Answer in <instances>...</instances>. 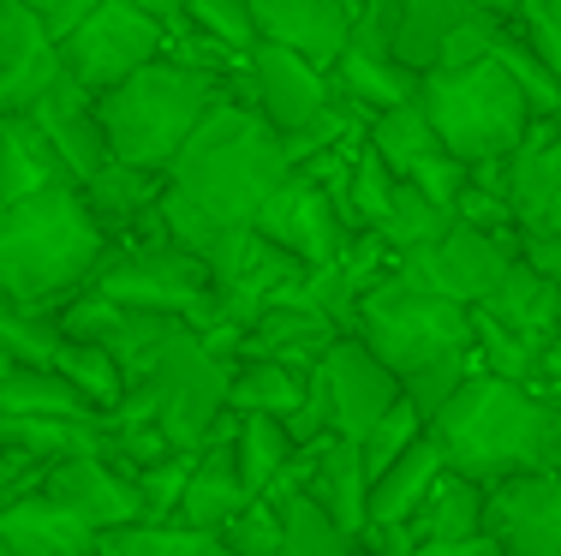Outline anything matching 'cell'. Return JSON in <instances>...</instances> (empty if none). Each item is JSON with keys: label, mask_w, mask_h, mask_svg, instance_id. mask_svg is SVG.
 <instances>
[{"label": "cell", "mask_w": 561, "mask_h": 556, "mask_svg": "<svg viewBox=\"0 0 561 556\" xmlns=\"http://www.w3.org/2000/svg\"><path fill=\"white\" fill-rule=\"evenodd\" d=\"M431 436L443 443L448 473L496 491L502 479H519V473L561 467V401L531 383L472 371L431 413Z\"/></svg>", "instance_id": "6da1fadb"}, {"label": "cell", "mask_w": 561, "mask_h": 556, "mask_svg": "<svg viewBox=\"0 0 561 556\" xmlns=\"http://www.w3.org/2000/svg\"><path fill=\"white\" fill-rule=\"evenodd\" d=\"M370 353L400 377L407 401L424 419L460 389L478 371V348H472V311L454 306L443 294H424L412 287L400 270H389L377 287H365L353 306V329Z\"/></svg>", "instance_id": "7a4b0ae2"}, {"label": "cell", "mask_w": 561, "mask_h": 556, "mask_svg": "<svg viewBox=\"0 0 561 556\" xmlns=\"http://www.w3.org/2000/svg\"><path fill=\"white\" fill-rule=\"evenodd\" d=\"M293 174V156L280 144V132L263 121L251 102L227 97L204 126L192 132L180 156L168 168V192L180 204H192L216 228H251L257 209L270 204V192Z\"/></svg>", "instance_id": "3957f363"}, {"label": "cell", "mask_w": 561, "mask_h": 556, "mask_svg": "<svg viewBox=\"0 0 561 556\" xmlns=\"http://www.w3.org/2000/svg\"><path fill=\"white\" fill-rule=\"evenodd\" d=\"M108 234L84 209L78 185H48L24 204L0 209V294L24 311L60 306L90 287L108 258Z\"/></svg>", "instance_id": "277c9868"}, {"label": "cell", "mask_w": 561, "mask_h": 556, "mask_svg": "<svg viewBox=\"0 0 561 556\" xmlns=\"http://www.w3.org/2000/svg\"><path fill=\"white\" fill-rule=\"evenodd\" d=\"M233 97L227 78L192 72L180 60H150L126 78V84L102 90L96 97V121L102 138H108V156L126 168H144V174H168L173 156L192 144V132Z\"/></svg>", "instance_id": "5b68a950"}, {"label": "cell", "mask_w": 561, "mask_h": 556, "mask_svg": "<svg viewBox=\"0 0 561 556\" xmlns=\"http://www.w3.org/2000/svg\"><path fill=\"white\" fill-rule=\"evenodd\" d=\"M419 109L436 126V138L460 156L466 168H490L526 144V132L538 126L519 97V84L496 66V55H478L466 66H436L419 84Z\"/></svg>", "instance_id": "8992f818"}, {"label": "cell", "mask_w": 561, "mask_h": 556, "mask_svg": "<svg viewBox=\"0 0 561 556\" xmlns=\"http://www.w3.org/2000/svg\"><path fill=\"white\" fill-rule=\"evenodd\" d=\"M84 294H102L114 306H131V311H156V317H180L192 329H216V282H209L204 258L180 251L173 240H162V228L138 246H108L102 270L90 275Z\"/></svg>", "instance_id": "52a82bcc"}, {"label": "cell", "mask_w": 561, "mask_h": 556, "mask_svg": "<svg viewBox=\"0 0 561 556\" xmlns=\"http://www.w3.org/2000/svg\"><path fill=\"white\" fill-rule=\"evenodd\" d=\"M490 24L466 0H365L358 7L353 36L400 60L412 78L436 72V66H466L490 55Z\"/></svg>", "instance_id": "ba28073f"}, {"label": "cell", "mask_w": 561, "mask_h": 556, "mask_svg": "<svg viewBox=\"0 0 561 556\" xmlns=\"http://www.w3.org/2000/svg\"><path fill=\"white\" fill-rule=\"evenodd\" d=\"M162 48H168L162 19H150L138 0H102V7H90L84 19L60 36V66H66V78H78V84L90 90V97H102V90L126 84L138 66L162 60Z\"/></svg>", "instance_id": "9c48e42d"}, {"label": "cell", "mask_w": 561, "mask_h": 556, "mask_svg": "<svg viewBox=\"0 0 561 556\" xmlns=\"http://www.w3.org/2000/svg\"><path fill=\"white\" fill-rule=\"evenodd\" d=\"M251 228H257L275 251H287L293 263H305V270H335L346 258V246L358 240L346 209H341V197L329 192L311 168H293V174L270 192V204L257 209Z\"/></svg>", "instance_id": "30bf717a"}, {"label": "cell", "mask_w": 561, "mask_h": 556, "mask_svg": "<svg viewBox=\"0 0 561 556\" xmlns=\"http://www.w3.org/2000/svg\"><path fill=\"white\" fill-rule=\"evenodd\" d=\"M514 258H519L514 240H496V234L472 228V222H448L443 240L394 258V270L407 275L412 287H424V294H443V299H454V306L472 311V306H484V299L496 294V282L507 275Z\"/></svg>", "instance_id": "8fae6325"}, {"label": "cell", "mask_w": 561, "mask_h": 556, "mask_svg": "<svg viewBox=\"0 0 561 556\" xmlns=\"http://www.w3.org/2000/svg\"><path fill=\"white\" fill-rule=\"evenodd\" d=\"M365 144L389 162L394 180L419 185L424 197H436V204H448V209H454V197L466 192V180H472V168L436 138V126L424 121L419 102H400V109H389V114H370Z\"/></svg>", "instance_id": "7c38bea8"}, {"label": "cell", "mask_w": 561, "mask_h": 556, "mask_svg": "<svg viewBox=\"0 0 561 556\" xmlns=\"http://www.w3.org/2000/svg\"><path fill=\"white\" fill-rule=\"evenodd\" d=\"M472 174L490 180L507 197L519 240H550V234H561V121H538L507 162L472 168Z\"/></svg>", "instance_id": "4fadbf2b"}, {"label": "cell", "mask_w": 561, "mask_h": 556, "mask_svg": "<svg viewBox=\"0 0 561 556\" xmlns=\"http://www.w3.org/2000/svg\"><path fill=\"white\" fill-rule=\"evenodd\" d=\"M36 491H48L60 509H72L78 521L96 526V533H119V526H138L144 521V502H138L131 473L114 467L96 443H84V449H72V455L48 461V473L36 479Z\"/></svg>", "instance_id": "5bb4252c"}, {"label": "cell", "mask_w": 561, "mask_h": 556, "mask_svg": "<svg viewBox=\"0 0 561 556\" xmlns=\"http://www.w3.org/2000/svg\"><path fill=\"white\" fill-rule=\"evenodd\" d=\"M60 78V36L24 0H0V114H31Z\"/></svg>", "instance_id": "9a60e30c"}, {"label": "cell", "mask_w": 561, "mask_h": 556, "mask_svg": "<svg viewBox=\"0 0 561 556\" xmlns=\"http://www.w3.org/2000/svg\"><path fill=\"white\" fill-rule=\"evenodd\" d=\"M317 371H323L329 395H335V431L346 436V443H365V436L377 431V419L389 413L400 395H407V389H400V377L358 336H335V341H329V353L317 360Z\"/></svg>", "instance_id": "2e32d148"}, {"label": "cell", "mask_w": 561, "mask_h": 556, "mask_svg": "<svg viewBox=\"0 0 561 556\" xmlns=\"http://www.w3.org/2000/svg\"><path fill=\"white\" fill-rule=\"evenodd\" d=\"M484 533L496 556H561V479L556 473H519L490 491Z\"/></svg>", "instance_id": "e0dca14e"}, {"label": "cell", "mask_w": 561, "mask_h": 556, "mask_svg": "<svg viewBox=\"0 0 561 556\" xmlns=\"http://www.w3.org/2000/svg\"><path fill=\"white\" fill-rule=\"evenodd\" d=\"M251 19H257V43H275L335 72V60L353 43L358 0H251Z\"/></svg>", "instance_id": "ac0fdd59"}, {"label": "cell", "mask_w": 561, "mask_h": 556, "mask_svg": "<svg viewBox=\"0 0 561 556\" xmlns=\"http://www.w3.org/2000/svg\"><path fill=\"white\" fill-rule=\"evenodd\" d=\"M293 485H299L305 497L317 502V509H329L346 533H365V502H370V473H365V455H358V443H346V436H323V443L299 449V461H293Z\"/></svg>", "instance_id": "d6986e66"}, {"label": "cell", "mask_w": 561, "mask_h": 556, "mask_svg": "<svg viewBox=\"0 0 561 556\" xmlns=\"http://www.w3.org/2000/svg\"><path fill=\"white\" fill-rule=\"evenodd\" d=\"M31 121L43 126L48 144H55V156H60L66 174H72V185H84L102 162H114L108 138H102V121H96V97H90L78 78H60V84L31 109Z\"/></svg>", "instance_id": "ffe728a7"}, {"label": "cell", "mask_w": 561, "mask_h": 556, "mask_svg": "<svg viewBox=\"0 0 561 556\" xmlns=\"http://www.w3.org/2000/svg\"><path fill=\"white\" fill-rule=\"evenodd\" d=\"M0 538L19 556H96V545H102L96 526H84L72 509H60L36 485L0 502Z\"/></svg>", "instance_id": "44dd1931"}, {"label": "cell", "mask_w": 561, "mask_h": 556, "mask_svg": "<svg viewBox=\"0 0 561 556\" xmlns=\"http://www.w3.org/2000/svg\"><path fill=\"white\" fill-rule=\"evenodd\" d=\"M443 467H448V461H443V443L424 431L419 443H412L407 455L394 461V467H382L377 479H370L365 533H358V538H370V533H407L412 514H419V502H424V491L443 479Z\"/></svg>", "instance_id": "7402d4cb"}, {"label": "cell", "mask_w": 561, "mask_h": 556, "mask_svg": "<svg viewBox=\"0 0 561 556\" xmlns=\"http://www.w3.org/2000/svg\"><path fill=\"white\" fill-rule=\"evenodd\" d=\"M251 502L245 479H239V461H233V436L227 443L197 449L192 473H185V497L173 509V526H192V533H221L239 509Z\"/></svg>", "instance_id": "603a6c76"}, {"label": "cell", "mask_w": 561, "mask_h": 556, "mask_svg": "<svg viewBox=\"0 0 561 556\" xmlns=\"http://www.w3.org/2000/svg\"><path fill=\"white\" fill-rule=\"evenodd\" d=\"M478 311L496 317L502 329H514L519 341H531V348H543V353H550L556 336H561V287L543 282L526 258L507 263V275L496 282V294H490Z\"/></svg>", "instance_id": "cb8c5ba5"}, {"label": "cell", "mask_w": 561, "mask_h": 556, "mask_svg": "<svg viewBox=\"0 0 561 556\" xmlns=\"http://www.w3.org/2000/svg\"><path fill=\"white\" fill-rule=\"evenodd\" d=\"M329 84H335V97L358 114V121H370V114H389V109H400V102H419L424 78H412L400 60H389L382 48H370V43L353 36L346 55L335 60V72H329Z\"/></svg>", "instance_id": "d4e9b609"}, {"label": "cell", "mask_w": 561, "mask_h": 556, "mask_svg": "<svg viewBox=\"0 0 561 556\" xmlns=\"http://www.w3.org/2000/svg\"><path fill=\"white\" fill-rule=\"evenodd\" d=\"M48 185H72L55 144L43 138V126L31 114H0V209L24 204V197L48 192Z\"/></svg>", "instance_id": "484cf974"}, {"label": "cell", "mask_w": 561, "mask_h": 556, "mask_svg": "<svg viewBox=\"0 0 561 556\" xmlns=\"http://www.w3.org/2000/svg\"><path fill=\"white\" fill-rule=\"evenodd\" d=\"M162 174H144V168H126V162H102L96 174L78 185V197H84V209L96 216V228L119 240V234H131L138 222H156V204H162Z\"/></svg>", "instance_id": "4316f807"}, {"label": "cell", "mask_w": 561, "mask_h": 556, "mask_svg": "<svg viewBox=\"0 0 561 556\" xmlns=\"http://www.w3.org/2000/svg\"><path fill=\"white\" fill-rule=\"evenodd\" d=\"M484 514H490V491L460 473L443 467V479L424 491L419 514H412V545H466V538H490L484 533Z\"/></svg>", "instance_id": "83f0119b"}, {"label": "cell", "mask_w": 561, "mask_h": 556, "mask_svg": "<svg viewBox=\"0 0 561 556\" xmlns=\"http://www.w3.org/2000/svg\"><path fill=\"white\" fill-rule=\"evenodd\" d=\"M305 377L311 371L287 365V360H239L227 371V413H263V419H280L287 425L293 407L305 401Z\"/></svg>", "instance_id": "f1b7e54d"}, {"label": "cell", "mask_w": 561, "mask_h": 556, "mask_svg": "<svg viewBox=\"0 0 561 556\" xmlns=\"http://www.w3.org/2000/svg\"><path fill=\"white\" fill-rule=\"evenodd\" d=\"M233 461H239V479H245L251 497H275L280 485L293 479V461H299V443L287 436L280 419L245 413L233 431Z\"/></svg>", "instance_id": "f546056e"}, {"label": "cell", "mask_w": 561, "mask_h": 556, "mask_svg": "<svg viewBox=\"0 0 561 556\" xmlns=\"http://www.w3.org/2000/svg\"><path fill=\"white\" fill-rule=\"evenodd\" d=\"M275 497H280V556H365L358 538L346 533L329 509H317L293 479L280 485Z\"/></svg>", "instance_id": "4dcf8cb0"}, {"label": "cell", "mask_w": 561, "mask_h": 556, "mask_svg": "<svg viewBox=\"0 0 561 556\" xmlns=\"http://www.w3.org/2000/svg\"><path fill=\"white\" fill-rule=\"evenodd\" d=\"M490 55H496V66L519 84L531 121H561V78H556L538 55H531V43H526V36H519L507 19L490 24Z\"/></svg>", "instance_id": "1f68e13d"}, {"label": "cell", "mask_w": 561, "mask_h": 556, "mask_svg": "<svg viewBox=\"0 0 561 556\" xmlns=\"http://www.w3.org/2000/svg\"><path fill=\"white\" fill-rule=\"evenodd\" d=\"M448 222H454V209L448 204H436V197H424L419 185H407V180H394V197H389V216L377 222V240L394 251V258H407V251H424L431 240H443L448 234Z\"/></svg>", "instance_id": "d6a6232c"}, {"label": "cell", "mask_w": 561, "mask_h": 556, "mask_svg": "<svg viewBox=\"0 0 561 556\" xmlns=\"http://www.w3.org/2000/svg\"><path fill=\"white\" fill-rule=\"evenodd\" d=\"M55 371H60L66 383H72L78 395H84L90 407H96V413H114V407L126 401V377H119V365H114L102 348H90V341H72V336H60Z\"/></svg>", "instance_id": "836d02e7"}, {"label": "cell", "mask_w": 561, "mask_h": 556, "mask_svg": "<svg viewBox=\"0 0 561 556\" xmlns=\"http://www.w3.org/2000/svg\"><path fill=\"white\" fill-rule=\"evenodd\" d=\"M102 545H108L114 556H221L216 533H192V526H173V521L119 526V533H102Z\"/></svg>", "instance_id": "e575fe53"}, {"label": "cell", "mask_w": 561, "mask_h": 556, "mask_svg": "<svg viewBox=\"0 0 561 556\" xmlns=\"http://www.w3.org/2000/svg\"><path fill=\"white\" fill-rule=\"evenodd\" d=\"M185 24L204 31L209 43H221L227 55L245 60L257 48V19H251V0H185Z\"/></svg>", "instance_id": "d590c367"}, {"label": "cell", "mask_w": 561, "mask_h": 556, "mask_svg": "<svg viewBox=\"0 0 561 556\" xmlns=\"http://www.w3.org/2000/svg\"><path fill=\"white\" fill-rule=\"evenodd\" d=\"M424 431H431V419H424L419 407H412L407 395H400V401L389 407V413L377 419V431H370L365 443H358V455H365V473H370V479H377L382 467H394V461L407 455V449L419 443Z\"/></svg>", "instance_id": "8d00e7d4"}, {"label": "cell", "mask_w": 561, "mask_h": 556, "mask_svg": "<svg viewBox=\"0 0 561 556\" xmlns=\"http://www.w3.org/2000/svg\"><path fill=\"white\" fill-rule=\"evenodd\" d=\"M216 545L233 556H280V497H251L216 533Z\"/></svg>", "instance_id": "74e56055"}, {"label": "cell", "mask_w": 561, "mask_h": 556, "mask_svg": "<svg viewBox=\"0 0 561 556\" xmlns=\"http://www.w3.org/2000/svg\"><path fill=\"white\" fill-rule=\"evenodd\" d=\"M192 461H197V455L173 449V455H162V461H150V467L131 473L138 502H144V521H150V526L173 521V509H180V497H185V473H192Z\"/></svg>", "instance_id": "f35d334b"}, {"label": "cell", "mask_w": 561, "mask_h": 556, "mask_svg": "<svg viewBox=\"0 0 561 556\" xmlns=\"http://www.w3.org/2000/svg\"><path fill=\"white\" fill-rule=\"evenodd\" d=\"M507 24H514V31L531 43V55L561 78V0H519V12Z\"/></svg>", "instance_id": "ab89813d"}, {"label": "cell", "mask_w": 561, "mask_h": 556, "mask_svg": "<svg viewBox=\"0 0 561 556\" xmlns=\"http://www.w3.org/2000/svg\"><path fill=\"white\" fill-rule=\"evenodd\" d=\"M24 7H31L36 19H43L48 31H55V36H66V31H72V24L90 12V7H102V0H24Z\"/></svg>", "instance_id": "60d3db41"}, {"label": "cell", "mask_w": 561, "mask_h": 556, "mask_svg": "<svg viewBox=\"0 0 561 556\" xmlns=\"http://www.w3.org/2000/svg\"><path fill=\"white\" fill-rule=\"evenodd\" d=\"M519 258H526L543 282L561 287V234H550V240H519Z\"/></svg>", "instance_id": "b9f144b4"}, {"label": "cell", "mask_w": 561, "mask_h": 556, "mask_svg": "<svg viewBox=\"0 0 561 556\" xmlns=\"http://www.w3.org/2000/svg\"><path fill=\"white\" fill-rule=\"evenodd\" d=\"M400 556H496V545L490 538H466V545H412Z\"/></svg>", "instance_id": "7bdbcfd3"}, {"label": "cell", "mask_w": 561, "mask_h": 556, "mask_svg": "<svg viewBox=\"0 0 561 556\" xmlns=\"http://www.w3.org/2000/svg\"><path fill=\"white\" fill-rule=\"evenodd\" d=\"M138 7H144V12H150V19H162V24H168V31H173V24H180V19H185V0H138Z\"/></svg>", "instance_id": "ee69618b"}, {"label": "cell", "mask_w": 561, "mask_h": 556, "mask_svg": "<svg viewBox=\"0 0 561 556\" xmlns=\"http://www.w3.org/2000/svg\"><path fill=\"white\" fill-rule=\"evenodd\" d=\"M466 7H478L484 19H514V12H519V0H466Z\"/></svg>", "instance_id": "f6af8a7d"}, {"label": "cell", "mask_w": 561, "mask_h": 556, "mask_svg": "<svg viewBox=\"0 0 561 556\" xmlns=\"http://www.w3.org/2000/svg\"><path fill=\"white\" fill-rule=\"evenodd\" d=\"M0 556H19V551H12V545H7V538H0Z\"/></svg>", "instance_id": "bcb514c9"}, {"label": "cell", "mask_w": 561, "mask_h": 556, "mask_svg": "<svg viewBox=\"0 0 561 556\" xmlns=\"http://www.w3.org/2000/svg\"><path fill=\"white\" fill-rule=\"evenodd\" d=\"M96 556H114V551H108V545H96Z\"/></svg>", "instance_id": "7dc6e473"}, {"label": "cell", "mask_w": 561, "mask_h": 556, "mask_svg": "<svg viewBox=\"0 0 561 556\" xmlns=\"http://www.w3.org/2000/svg\"><path fill=\"white\" fill-rule=\"evenodd\" d=\"M550 353H556V360H561V336H556V348H550Z\"/></svg>", "instance_id": "c3c4849f"}, {"label": "cell", "mask_w": 561, "mask_h": 556, "mask_svg": "<svg viewBox=\"0 0 561 556\" xmlns=\"http://www.w3.org/2000/svg\"><path fill=\"white\" fill-rule=\"evenodd\" d=\"M0 306H7V294H0Z\"/></svg>", "instance_id": "681fc988"}, {"label": "cell", "mask_w": 561, "mask_h": 556, "mask_svg": "<svg viewBox=\"0 0 561 556\" xmlns=\"http://www.w3.org/2000/svg\"><path fill=\"white\" fill-rule=\"evenodd\" d=\"M221 556H233V551H221Z\"/></svg>", "instance_id": "f907efd6"}, {"label": "cell", "mask_w": 561, "mask_h": 556, "mask_svg": "<svg viewBox=\"0 0 561 556\" xmlns=\"http://www.w3.org/2000/svg\"><path fill=\"white\" fill-rule=\"evenodd\" d=\"M556 479H561V467H556Z\"/></svg>", "instance_id": "816d5d0a"}, {"label": "cell", "mask_w": 561, "mask_h": 556, "mask_svg": "<svg viewBox=\"0 0 561 556\" xmlns=\"http://www.w3.org/2000/svg\"><path fill=\"white\" fill-rule=\"evenodd\" d=\"M0 502H7V497H0Z\"/></svg>", "instance_id": "f5cc1de1"}]
</instances>
